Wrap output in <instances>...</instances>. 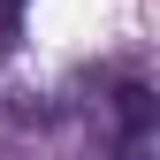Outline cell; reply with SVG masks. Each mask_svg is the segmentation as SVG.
<instances>
[{
	"mask_svg": "<svg viewBox=\"0 0 160 160\" xmlns=\"http://www.w3.org/2000/svg\"><path fill=\"white\" fill-rule=\"evenodd\" d=\"M114 99H122V122H130V130H145V122H152V92H145V84H122Z\"/></svg>",
	"mask_w": 160,
	"mask_h": 160,
	"instance_id": "1",
	"label": "cell"
},
{
	"mask_svg": "<svg viewBox=\"0 0 160 160\" xmlns=\"http://www.w3.org/2000/svg\"><path fill=\"white\" fill-rule=\"evenodd\" d=\"M15 8H23V0H0V15H15Z\"/></svg>",
	"mask_w": 160,
	"mask_h": 160,
	"instance_id": "2",
	"label": "cell"
}]
</instances>
